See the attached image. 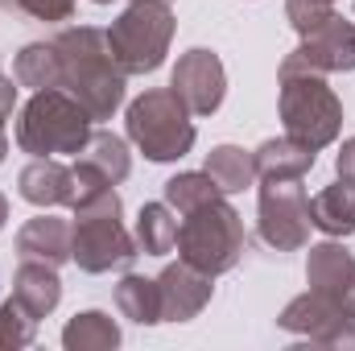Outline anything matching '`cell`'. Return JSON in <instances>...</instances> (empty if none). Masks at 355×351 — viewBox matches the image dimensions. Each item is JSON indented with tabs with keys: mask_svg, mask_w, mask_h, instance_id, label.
Segmentation results:
<instances>
[{
	"mask_svg": "<svg viewBox=\"0 0 355 351\" xmlns=\"http://www.w3.org/2000/svg\"><path fill=\"white\" fill-rule=\"evenodd\" d=\"M12 108H17V87H12V79L0 75V124L12 116Z\"/></svg>",
	"mask_w": 355,
	"mask_h": 351,
	"instance_id": "obj_30",
	"label": "cell"
},
{
	"mask_svg": "<svg viewBox=\"0 0 355 351\" xmlns=\"http://www.w3.org/2000/svg\"><path fill=\"white\" fill-rule=\"evenodd\" d=\"M4 153H8V137H4V124H0V162H4Z\"/></svg>",
	"mask_w": 355,
	"mask_h": 351,
	"instance_id": "obj_32",
	"label": "cell"
},
{
	"mask_svg": "<svg viewBox=\"0 0 355 351\" xmlns=\"http://www.w3.org/2000/svg\"><path fill=\"white\" fill-rule=\"evenodd\" d=\"M207 174L223 194H240L257 182V157L240 145H215L207 153Z\"/></svg>",
	"mask_w": 355,
	"mask_h": 351,
	"instance_id": "obj_22",
	"label": "cell"
},
{
	"mask_svg": "<svg viewBox=\"0 0 355 351\" xmlns=\"http://www.w3.org/2000/svg\"><path fill=\"white\" fill-rule=\"evenodd\" d=\"M137 236L124 228V203L107 186L75 203V223H71V261L83 273H112L128 268L137 261Z\"/></svg>",
	"mask_w": 355,
	"mask_h": 351,
	"instance_id": "obj_3",
	"label": "cell"
},
{
	"mask_svg": "<svg viewBox=\"0 0 355 351\" xmlns=\"http://www.w3.org/2000/svg\"><path fill=\"white\" fill-rule=\"evenodd\" d=\"M215 277L186 264L178 257V264H166L157 273V293H162V323H190L194 314H202V306L211 302V285Z\"/></svg>",
	"mask_w": 355,
	"mask_h": 351,
	"instance_id": "obj_13",
	"label": "cell"
},
{
	"mask_svg": "<svg viewBox=\"0 0 355 351\" xmlns=\"http://www.w3.org/2000/svg\"><path fill=\"white\" fill-rule=\"evenodd\" d=\"M62 348L67 351H112V348H120V327L103 310H83V314H75L67 323Z\"/></svg>",
	"mask_w": 355,
	"mask_h": 351,
	"instance_id": "obj_23",
	"label": "cell"
},
{
	"mask_svg": "<svg viewBox=\"0 0 355 351\" xmlns=\"http://www.w3.org/2000/svg\"><path fill=\"white\" fill-rule=\"evenodd\" d=\"M178 257L211 277L232 273L244 257V219L227 194L190 207L178 223Z\"/></svg>",
	"mask_w": 355,
	"mask_h": 351,
	"instance_id": "obj_5",
	"label": "cell"
},
{
	"mask_svg": "<svg viewBox=\"0 0 355 351\" xmlns=\"http://www.w3.org/2000/svg\"><path fill=\"white\" fill-rule=\"evenodd\" d=\"M170 87L190 108V116H211V112H219V103L227 95V71H223L215 50L194 46V50H186L178 58Z\"/></svg>",
	"mask_w": 355,
	"mask_h": 351,
	"instance_id": "obj_10",
	"label": "cell"
},
{
	"mask_svg": "<svg viewBox=\"0 0 355 351\" xmlns=\"http://www.w3.org/2000/svg\"><path fill=\"white\" fill-rule=\"evenodd\" d=\"M335 12V0H285V17H289V25L297 29V33H306V29H314L322 17H331Z\"/></svg>",
	"mask_w": 355,
	"mask_h": 351,
	"instance_id": "obj_27",
	"label": "cell"
},
{
	"mask_svg": "<svg viewBox=\"0 0 355 351\" xmlns=\"http://www.w3.org/2000/svg\"><path fill=\"white\" fill-rule=\"evenodd\" d=\"M12 8H21L25 17L46 21V25H58V21L75 17V0H12Z\"/></svg>",
	"mask_w": 355,
	"mask_h": 351,
	"instance_id": "obj_28",
	"label": "cell"
},
{
	"mask_svg": "<svg viewBox=\"0 0 355 351\" xmlns=\"http://www.w3.org/2000/svg\"><path fill=\"white\" fill-rule=\"evenodd\" d=\"M17 190L29 207H71L75 198V178H71V166H62L58 157H33L21 178H17Z\"/></svg>",
	"mask_w": 355,
	"mask_h": 351,
	"instance_id": "obj_15",
	"label": "cell"
},
{
	"mask_svg": "<svg viewBox=\"0 0 355 351\" xmlns=\"http://www.w3.org/2000/svg\"><path fill=\"white\" fill-rule=\"evenodd\" d=\"M223 190L211 182V174L202 170V174H174L170 182H166V203L174 207L178 215H186L190 207H198V203H207V198H219Z\"/></svg>",
	"mask_w": 355,
	"mask_h": 351,
	"instance_id": "obj_25",
	"label": "cell"
},
{
	"mask_svg": "<svg viewBox=\"0 0 355 351\" xmlns=\"http://www.w3.org/2000/svg\"><path fill=\"white\" fill-rule=\"evenodd\" d=\"M281 120H285V137L302 141L306 149H327L339 141L343 128V103L331 91L327 75L314 71L297 50L285 54L281 62Z\"/></svg>",
	"mask_w": 355,
	"mask_h": 351,
	"instance_id": "obj_2",
	"label": "cell"
},
{
	"mask_svg": "<svg viewBox=\"0 0 355 351\" xmlns=\"http://www.w3.org/2000/svg\"><path fill=\"white\" fill-rule=\"evenodd\" d=\"M33 335H37V318H33L17 298H8V302L0 306V351L29 348Z\"/></svg>",
	"mask_w": 355,
	"mask_h": 351,
	"instance_id": "obj_26",
	"label": "cell"
},
{
	"mask_svg": "<svg viewBox=\"0 0 355 351\" xmlns=\"http://www.w3.org/2000/svg\"><path fill=\"white\" fill-rule=\"evenodd\" d=\"M128 141L149 157V162H182L194 149V120L190 108L174 95V87H153L128 103Z\"/></svg>",
	"mask_w": 355,
	"mask_h": 351,
	"instance_id": "obj_6",
	"label": "cell"
},
{
	"mask_svg": "<svg viewBox=\"0 0 355 351\" xmlns=\"http://www.w3.org/2000/svg\"><path fill=\"white\" fill-rule=\"evenodd\" d=\"M306 281H310L314 293L331 298L343 314L355 318V257L339 240H327V244L310 248V257H306Z\"/></svg>",
	"mask_w": 355,
	"mask_h": 351,
	"instance_id": "obj_12",
	"label": "cell"
},
{
	"mask_svg": "<svg viewBox=\"0 0 355 351\" xmlns=\"http://www.w3.org/2000/svg\"><path fill=\"white\" fill-rule=\"evenodd\" d=\"M137 248L145 257H170L178 248V219L170 203H145L137 215Z\"/></svg>",
	"mask_w": 355,
	"mask_h": 351,
	"instance_id": "obj_21",
	"label": "cell"
},
{
	"mask_svg": "<svg viewBox=\"0 0 355 351\" xmlns=\"http://www.w3.org/2000/svg\"><path fill=\"white\" fill-rule=\"evenodd\" d=\"M261 240L277 252H297L310 244V198L302 178H272L261 186Z\"/></svg>",
	"mask_w": 355,
	"mask_h": 351,
	"instance_id": "obj_8",
	"label": "cell"
},
{
	"mask_svg": "<svg viewBox=\"0 0 355 351\" xmlns=\"http://www.w3.org/2000/svg\"><path fill=\"white\" fill-rule=\"evenodd\" d=\"M4 219H8V198L0 194V228H4Z\"/></svg>",
	"mask_w": 355,
	"mask_h": 351,
	"instance_id": "obj_31",
	"label": "cell"
},
{
	"mask_svg": "<svg viewBox=\"0 0 355 351\" xmlns=\"http://www.w3.org/2000/svg\"><path fill=\"white\" fill-rule=\"evenodd\" d=\"M50 42L58 50V62H62L58 87L71 91L87 108L91 120H112L116 108L124 103V79L128 75L112 58L107 33H99L91 25H71V29H58V37H50Z\"/></svg>",
	"mask_w": 355,
	"mask_h": 351,
	"instance_id": "obj_1",
	"label": "cell"
},
{
	"mask_svg": "<svg viewBox=\"0 0 355 351\" xmlns=\"http://www.w3.org/2000/svg\"><path fill=\"white\" fill-rule=\"evenodd\" d=\"M17 257L21 261H46V264H67L71 261V223L58 215H37L17 232Z\"/></svg>",
	"mask_w": 355,
	"mask_h": 351,
	"instance_id": "obj_16",
	"label": "cell"
},
{
	"mask_svg": "<svg viewBox=\"0 0 355 351\" xmlns=\"http://www.w3.org/2000/svg\"><path fill=\"white\" fill-rule=\"evenodd\" d=\"M132 170L128 162V145L124 137L116 132H91V141L83 145V153H75V166H71V178H75V203H83L91 194L107 190V186H120Z\"/></svg>",
	"mask_w": 355,
	"mask_h": 351,
	"instance_id": "obj_11",
	"label": "cell"
},
{
	"mask_svg": "<svg viewBox=\"0 0 355 351\" xmlns=\"http://www.w3.org/2000/svg\"><path fill=\"white\" fill-rule=\"evenodd\" d=\"M252 157H257V178L272 182V178H306L318 153L293 137H268L261 149H252Z\"/></svg>",
	"mask_w": 355,
	"mask_h": 351,
	"instance_id": "obj_19",
	"label": "cell"
},
{
	"mask_svg": "<svg viewBox=\"0 0 355 351\" xmlns=\"http://www.w3.org/2000/svg\"><path fill=\"white\" fill-rule=\"evenodd\" d=\"M12 79L21 87H33V91L58 87L62 83V62H58L54 42H29L17 54V62H12Z\"/></svg>",
	"mask_w": 355,
	"mask_h": 351,
	"instance_id": "obj_24",
	"label": "cell"
},
{
	"mask_svg": "<svg viewBox=\"0 0 355 351\" xmlns=\"http://www.w3.org/2000/svg\"><path fill=\"white\" fill-rule=\"evenodd\" d=\"M277 327L289 331V335H306L310 343H322V348H343V351L355 348V318L343 314L331 298H322L314 289H306L302 298H293L281 310Z\"/></svg>",
	"mask_w": 355,
	"mask_h": 351,
	"instance_id": "obj_9",
	"label": "cell"
},
{
	"mask_svg": "<svg viewBox=\"0 0 355 351\" xmlns=\"http://www.w3.org/2000/svg\"><path fill=\"white\" fill-rule=\"evenodd\" d=\"M335 174L347 178V182H355V137L343 141V149H339V157H335Z\"/></svg>",
	"mask_w": 355,
	"mask_h": 351,
	"instance_id": "obj_29",
	"label": "cell"
},
{
	"mask_svg": "<svg viewBox=\"0 0 355 351\" xmlns=\"http://www.w3.org/2000/svg\"><path fill=\"white\" fill-rule=\"evenodd\" d=\"M91 124L95 120L71 91H33V99L21 108V120H17V145L21 153H33V157L83 153V145L91 141Z\"/></svg>",
	"mask_w": 355,
	"mask_h": 351,
	"instance_id": "obj_4",
	"label": "cell"
},
{
	"mask_svg": "<svg viewBox=\"0 0 355 351\" xmlns=\"http://www.w3.org/2000/svg\"><path fill=\"white\" fill-rule=\"evenodd\" d=\"M116 310L128 323L153 327L162 323V293H157V277H141V273H124L116 285Z\"/></svg>",
	"mask_w": 355,
	"mask_h": 351,
	"instance_id": "obj_20",
	"label": "cell"
},
{
	"mask_svg": "<svg viewBox=\"0 0 355 351\" xmlns=\"http://www.w3.org/2000/svg\"><path fill=\"white\" fill-rule=\"evenodd\" d=\"M95 4H112V0H95Z\"/></svg>",
	"mask_w": 355,
	"mask_h": 351,
	"instance_id": "obj_33",
	"label": "cell"
},
{
	"mask_svg": "<svg viewBox=\"0 0 355 351\" xmlns=\"http://www.w3.org/2000/svg\"><path fill=\"white\" fill-rule=\"evenodd\" d=\"M174 42V12L170 0H132L107 29L112 58L124 75H153Z\"/></svg>",
	"mask_w": 355,
	"mask_h": 351,
	"instance_id": "obj_7",
	"label": "cell"
},
{
	"mask_svg": "<svg viewBox=\"0 0 355 351\" xmlns=\"http://www.w3.org/2000/svg\"><path fill=\"white\" fill-rule=\"evenodd\" d=\"M310 223L318 232H327L331 240L339 236H355V182L339 178L327 190H318L310 198Z\"/></svg>",
	"mask_w": 355,
	"mask_h": 351,
	"instance_id": "obj_18",
	"label": "cell"
},
{
	"mask_svg": "<svg viewBox=\"0 0 355 351\" xmlns=\"http://www.w3.org/2000/svg\"><path fill=\"white\" fill-rule=\"evenodd\" d=\"M297 54H302L314 71H322V75L355 71V21H343L339 12L322 17L314 29L302 33Z\"/></svg>",
	"mask_w": 355,
	"mask_h": 351,
	"instance_id": "obj_14",
	"label": "cell"
},
{
	"mask_svg": "<svg viewBox=\"0 0 355 351\" xmlns=\"http://www.w3.org/2000/svg\"><path fill=\"white\" fill-rule=\"evenodd\" d=\"M12 298L33 314V318H46L58 310L62 302V281H58V268L46 261H21L17 277H12Z\"/></svg>",
	"mask_w": 355,
	"mask_h": 351,
	"instance_id": "obj_17",
	"label": "cell"
}]
</instances>
